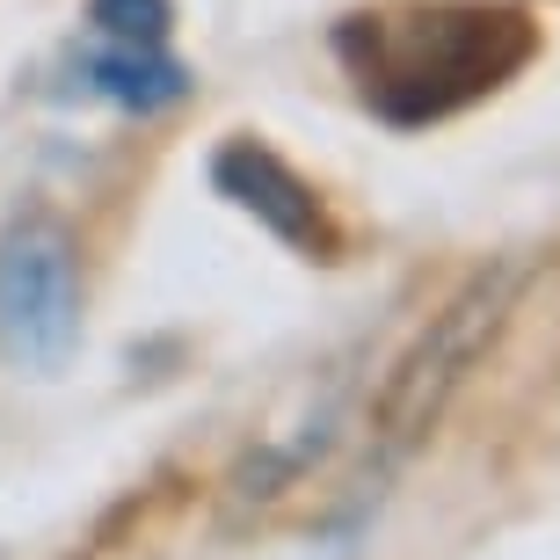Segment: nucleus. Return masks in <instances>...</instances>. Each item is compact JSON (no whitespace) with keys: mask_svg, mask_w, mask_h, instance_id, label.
Wrapping results in <instances>:
<instances>
[{"mask_svg":"<svg viewBox=\"0 0 560 560\" xmlns=\"http://www.w3.org/2000/svg\"><path fill=\"white\" fill-rule=\"evenodd\" d=\"M81 88L95 103L125 109V117H161L189 95V66L167 44H103L81 51Z\"/></svg>","mask_w":560,"mask_h":560,"instance_id":"39448f33","label":"nucleus"},{"mask_svg":"<svg viewBox=\"0 0 560 560\" xmlns=\"http://www.w3.org/2000/svg\"><path fill=\"white\" fill-rule=\"evenodd\" d=\"M81 241L59 211H15L0 226V357L30 378H59L81 350Z\"/></svg>","mask_w":560,"mask_h":560,"instance_id":"f03ea898","label":"nucleus"},{"mask_svg":"<svg viewBox=\"0 0 560 560\" xmlns=\"http://www.w3.org/2000/svg\"><path fill=\"white\" fill-rule=\"evenodd\" d=\"M211 189H219L226 205H241L262 233H277L284 248L313 255V262H335V255H342V233H335L320 189H313L277 145L255 139V131H233V139L211 153Z\"/></svg>","mask_w":560,"mask_h":560,"instance_id":"20e7f679","label":"nucleus"},{"mask_svg":"<svg viewBox=\"0 0 560 560\" xmlns=\"http://www.w3.org/2000/svg\"><path fill=\"white\" fill-rule=\"evenodd\" d=\"M539 51V22L502 0H436V8H394V15L335 22V59L350 66L372 117L400 131L444 125L466 103L517 81Z\"/></svg>","mask_w":560,"mask_h":560,"instance_id":"f257e3e1","label":"nucleus"},{"mask_svg":"<svg viewBox=\"0 0 560 560\" xmlns=\"http://www.w3.org/2000/svg\"><path fill=\"white\" fill-rule=\"evenodd\" d=\"M510 291H517V277L495 270V277H474V284L458 291L452 306L436 313V328L422 335L416 357L400 364L394 400H386V430H394V444H416V436L436 422V408L452 400V386L466 378V364H474V357L488 350V335L502 328V306H510Z\"/></svg>","mask_w":560,"mask_h":560,"instance_id":"7ed1b4c3","label":"nucleus"},{"mask_svg":"<svg viewBox=\"0 0 560 560\" xmlns=\"http://www.w3.org/2000/svg\"><path fill=\"white\" fill-rule=\"evenodd\" d=\"M88 30L103 44H167L175 0H88Z\"/></svg>","mask_w":560,"mask_h":560,"instance_id":"423d86ee","label":"nucleus"}]
</instances>
